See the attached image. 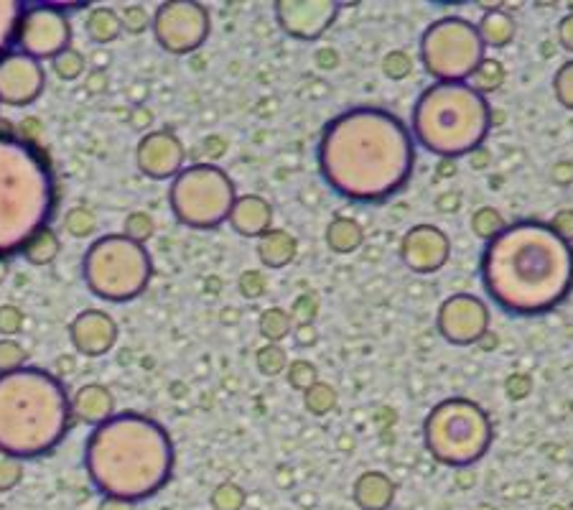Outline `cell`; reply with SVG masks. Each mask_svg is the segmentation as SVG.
Masks as SVG:
<instances>
[{
  "instance_id": "obj_1",
  "label": "cell",
  "mask_w": 573,
  "mask_h": 510,
  "mask_svg": "<svg viewBox=\"0 0 573 510\" xmlns=\"http://www.w3.org/2000/svg\"><path fill=\"white\" fill-rule=\"evenodd\" d=\"M416 143L408 125L382 108H352L329 120L319 141L324 182L354 202H382L411 182Z\"/></svg>"
},
{
  "instance_id": "obj_2",
  "label": "cell",
  "mask_w": 573,
  "mask_h": 510,
  "mask_svg": "<svg viewBox=\"0 0 573 510\" xmlns=\"http://www.w3.org/2000/svg\"><path fill=\"white\" fill-rule=\"evenodd\" d=\"M482 281L505 312H551L573 289V248L540 222L507 225L484 248Z\"/></svg>"
},
{
  "instance_id": "obj_3",
  "label": "cell",
  "mask_w": 573,
  "mask_h": 510,
  "mask_svg": "<svg viewBox=\"0 0 573 510\" xmlns=\"http://www.w3.org/2000/svg\"><path fill=\"white\" fill-rule=\"evenodd\" d=\"M85 465L105 498L141 500L166 488L174 472L169 431L141 414H115L87 439Z\"/></svg>"
},
{
  "instance_id": "obj_4",
  "label": "cell",
  "mask_w": 573,
  "mask_h": 510,
  "mask_svg": "<svg viewBox=\"0 0 573 510\" xmlns=\"http://www.w3.org/2000/svg\"><path fill=\"white\" fill-rule=\"evenodd\" d=\"M72 421V398L49 370L26 368L0 375V452L36 459L62 444Z\"/></svg>"
},
{
  "instance_id": "obj_5",
  "label": "cell",
  "mask_w": 573,
  "mask_h": 510,
  "mask_svg": "<svg viewBox=\"0 0 573 510\" xmlns=\"http://www.w3.org/2000/svg\"><path fill=\"white\" fill-rule=\"evenodd\" d=\"M57 207V184L34 143L0 133V258L21 253L49 227Z\"/></svg>"
},
{
  "instance_id": "obj_6",
  "label": "cell",
  "mask_w": 573,
  "mask_h": 510,
  "mask_svg": "<svg viewBox=\"0 0 573 510\" xmlns=\"http://www.w3.org/2000/svg\"><path fill=\"white\" fill-rule=\"evenodd\" d=\"M492 108L467 82H436L413 108V136L439 159L469 156L487 141Z\"/></svg>"
},
{
  "instance_id": "obj_7",
  "label": "cell",
  "mask_w": 573,
  "mask_h": 510,
  "mask_svg": "<svg viewBox=\"0 0 573 510\" xmlns=\"http://www.w3.org/2000/svg\"><path fill=\"white\" fill-rule=\"evenodd\" d=\"M423 439L436 462L467 467L479 462L492 447V421L479 403L469 398H446L426 416Z\"/></svg>"
},
{
  "instance_id": "obj_8",
  "label": "cell",
  "mask_w": 573,
  "mask_h": 510,
  "mask_svg": "<svg viewBox=\"0 0 573 510\" xmlns=\"http://www.w3.org/2000/svg\"><path fill=\"white\" fill-rule=\"evenodd\" d=\"M153 263L141 243L125 235H102L87 248L82 278L87 289L105 301H130L146 291Z\"/></svg>"
},
{
  "instance_id": "obj_9",
  "label": "cell",
  "mask_w": 573,
  "mask_h": 510,
  "mask_svg": "<svg viewBox=\"0 0 573 510\" xmlns=\"http://www.w3.org/2000/svg\"><path fill=\"white\" fill-rule=\"evenodd\" d=\"M169 199L176 220L197 230H212L230 217L237 194L220 166L194 164L174 176Z\"/></svg>"
},
{
  "instance_id": "obj_10",
  "label": "cell",
  "mask_w": 573,
  "mask_h": 510,
  "mask_svg": "<svg viewBox=\"0 0 573 510\" xmlns=\"http://www.w3.org/2000/svg\"><path fill=\"white\" fill-rule=\"evenodd\" d=\"M423 67L439 82H464L484 59V44L477 26L467 18L433 21L421 39Z\"/></svg>"
},
{
  "instance_id": "obj_11",
  "label": "cell",
  "mask_w": 573,
  "mask_h": 510,
  "mask_svg": "<svg viewBox=\"0 0 573 510\" xmlns=\"http://www.w3.org/2000/svg\"><path fill=\"white\" fill-rule=\"evenodd\" d=\"M72 41V26L59 6L49 3H36V6L23 8L16 26L18 51L29 54L34 59H54L62 51L69 49Z\"/></svg>"
},
{
  "instance_id": "obj_12",
  "label": "cell",
  "mask_w": 573,
  "mask_h": 510,
  "mask_svg": "<svg viewBox=\"0 0 573 510\" xmlns=\"http://www.w3.org/2000/svg\"><path fill=\"white\" fill-rule=\"evenodd\" d=\"M156 41L169 54H191L207 41L209 36V13L207 8L191 0H171L158 6L151 21Z\"/></svg>"
},
{
  "instance_id": "obj_13",
  "label": "cell",
  "mask_w": 573,
  "mask_h": 510,
  "mask_svg": "<svg viewBox=\"0 0 573 510\" xmlns=\"http://www.w3.org/2000/svg\"><path fill=\"white\" fill-rule=\"evenodd\" d=\"M439 332L451 345H474L489 332V309L479 296L456 294L441 304Z\"/></svg>"
},
{
  "instance_id": "obj_14",
  "label": "cell",
  "mask_w": 573,
  "mask_h": 510,
  "mask_svg": "<svg viewBox=\"0 0 573 510\" xmlns=\"http://www.w3.org/2000/svg\"><path fill=\"white\" fill-rule=\"evenodd\" d=\"M46 74L39 59L23 54V51H8L0 57V102L11 108H29L44 92Z\"/></svg>"
},
{
  "instance_id": "obj_15",
  "label": "cell",
  "mask_w": 573,
  "mask_h": 510,
  "mask_svg": "<svg viewBox=\"0 0 573 510\" xmlns=\"http://www.w3.org/2000/svg\"><path fill=\"white\" fill-rule=\"evenodd\" d=\"M342 6L334 0H278V26L288 36L301 41H314L337 21Z\"/></svg>"
},
{
  "instance_id": "obj_16",
  "label": "cell",
  "mask_w": 573,
  "mask_h": 510,
  "mask_svg": "<svg viewBox=\"0 0 573 510\" xmlns=\"http://www.w3.org/2000/svg\"><path fill=\"white\" fill-rule=\"evenodd\" d=\"M403 263L413 273H436L446 266L451 255L449 235L433 225H416L400 243Z\"/></svg>"
},
{
  "instance_id": "obj_17",
  "label": "cell",
  "mask_w": 573,
  "mask_h": 510,
  "mask_svg": "<svg viewBox=\"0 0 573 510\" xmlns=\"http://www.w3.org/2000/svg\"><path fill=\"white\" fill-rule=\"evenodd\" d=\"M184 143L171 131H151L141 138L135 148V161L138 169L148 179H174L184 169Z\"/></svg>"
},
{
  "instance_id": "obj_18",
  "label": "cell",
  "mask_w": 573,
  "mask_h": 510,
  "mask_svg": "<svg viewBox=\"0 0 573 510\" xmlns=\"http://www.w3.org/2000/svg\"><path fill=\"white\" fill-rule=\"evenodd\" d=\"M69 340L85 357H102L118 342V322L102 309H85L69 324Z\"/></svg>"
},
{
  "instance_id": "obj_19",
  "label": "cell",
  "mask_w": 573,
  "mask_h": 510,
  "mask_svg": "<svg viewBox=\"0 0 573 510\" xmlns=\"http://www.w3.org/2000/svg\"><path fill=\"white\" fill-rule=\"evenodd\" d=\"M227 222L242 238H260L273 225V207L268 199L258 197V194H245V197L235 199Z\"/></svg>"
},
{
  "instance_id": "obj_20",
  "label": "cell",
  "mask_w": 573,
  "mask_h": 510,
  "mask_svg": "<svg viewBox=\"0 0 573 510\" xmlns=\"http://www.w3.org/2000/svg\"><path fill=\"white\" fill-rule=\"evenodd\" d=\"M72 416L87 421V424L100 426L102 421L115 416V396L110 393V388L100 386V383H87L74 393Z\"/></svg>"
},
{
  "instance_id": "obj_21",
  "label": "cell",
  "mask_w": 573,
  "mask_h": 510,
  "mask_svg": "<svg viewBox=\"0 0 573 510\" xmlns=\"http://www.w3.org/2000/svg\"><path fill=\"white\" fill-rule=\"evenodd\" d=\"M352 498L360 510H388L395 500V482L385 472L367 470L354 482Z\"/></svg>"
},
{
  "instance_id": "obj_22",
  "label": "cell",
  "mask_w": 573,
  "mask_h": 510,
  "mask_svg": "<svg viewBox=\"0 0 573 510\" xmlns=\"http://www.w3.org/2000/svg\"><path fill=\"white\" fill-rule=\"evenodd\" d=\"M298 243L288 230H273L258 238V258L265 268H286L296 261Z\"/></svg>"
},
{
  "instance_id": "obj_23",
  "label": "cell",
  "mask_w": 573,
  "mask_h": 510,
  "mask_svg": "<svg viewBox=\"0 0 573 510\" xmlns=\"http://www.w3.org/2000/svg\"><path fill=\"white\" fill-rule=\"evenodd\" d=\"M477 34L484 46H489V49H502V46H507L515 39V18L507 11H502V8L487 11L482 16V21L477 23Z\"/></svg>"
},
{
  "instance_id": "obj_24",
  "label": "cell",
  "mask_w": 573,
  "mask_h": 510,
  "mask_svg": "<svg viewBox=\"0 0 573 510\" xmlns=\"http://www.w3.org/2000/svg\"><path fill=\"white\" fill-rule=\"evenodd\" d=\"M365 243V230L357 220L352 217H334L329 225H326V245L332 253L347 255L354 253Z\"/></svg>"
},
{
  "instance_id": "obj_25",
  "label": "cell",
  "mask_w": 573,
  "mask_h": 510,
  "mask_svg": "<svg viewBox=\"0 0 573 510\" xmlns=\"http://www.w3.org/2000/svg\"><path fill=\"white\" fill-rule=\"evenodd\" d=\"M87 36H90L95 44H110V41L118 39L123 34V23H120V13L113 8H95L87 16Z\"/></svg>"
},
{
  "instance_id": "obj_26",
  "label": "cell",
  "mask_w": 573,
  "mask_h": 510,
  "mask_svg": "<svg viewBox=\"0 0 573 510\" xmlns=\"http://www.w3.org/2000/svg\"><path fill=\"white\" fill-rule=\"evenodd\" d=\"M62 250V243H59V235L51 230V227H44L41 233H36L29 243L23 245L21 255L31 266H49L54 263V258Z\"/></svg>"
},
{
  "instance_id": "obj_27",
  "label": "cell",
  "mask_w": 573,
  "mask_h": 510,
  "mask_svg": "<svg viewBox=\"0 0 573 510\" xmlns=\"http://www.w3.org/2000/svg\"><path fill=\"white\" fill-rule=\"evenodd\" d=\"M505 80H507L505 64H502L500 59L484 57L482 62H479V67L469 74L467 85L472 87L474 92H479L482 97H487L492 95V92L500 90V87L505 85Z\"/></svg>"
},
{
  "instance_id": "obj_28",
  "label": "cell",
  "mask_w": 573,
  "mask_h": 510,
  "mask_svg": "<svg viewBox=\"0 0 573 510\" xmlns=\"http://www.w3.org/2000/svg\"><path fill=\"white\" fill-rule=\"evenodd\" d=\"M258 329L260 335L268 340V345H281V342L293 332L291 312H286L281 306H270V309H265V312L260 314Z\"/></svg>"
},
{
  "instance_id": "obj_29",
  "label": "cell",
  "mask_w": 573,
  "mask_h": 510,
  "mask_svg": "<svg viewBox=\"0 0 573 510\" xmlns=\"http://www.w3.org/2000/svg\"><path fill=\"white\" fill-rule=\"evenodd\" d=\"M23 13V3L18 0H0V57H6L16 41L18 18Z\"/></svg>"
},
{
  "instance_id": "obj_30",
  "label": "cell",
  "mask_w": 573,
  "mask_h": 510,
  "mask_svg": "<svg viewBox=\"0 0 573 510\" xmlns=\"http://www.w3.org/2000/svg\"><path fill=\"white\" fill-rule=\"evenodd\" d=\"M337 391H334V386H329V383H314V386L309 388V391H304V406L309 414L314 416H326L332 414L334 408H337Z\"/></svg>"
},
{
  "instance_id": "obj_31",
  "label": "cell",
  "mask_w": 573,
  "mask_h": 510,
  "mask_svg": "<svg viewBox=\"0 0 573 510\" xmlns=\"http://www.w3.org/2000/svg\"><path fill=\"white\" fill-rule=\"evenodd\" d=\"M505 227H507V222H505V217L500 215V210H497V207H479V210L472 215L474 235H477V238H482V240H487V243L492 238H497V235H500Z\"/></svg>"
},
{
  "instance_id": "obj_32",
  "label": "cell",
  "mask_w": 573,
  "mask_h": 510,
  "mask_svg": "<svg viewBox=\"0 0 573 510\" xmlns=\"http://www.w3.org/2000/svg\"><path fill=\"white\" fill-rule=\"evenodd\" d=\"M209 503H212L214 510H242L245 503H248V495L245 490L237 485V482H220L217 488L209 495Z\"/></svg>"
},
{
  "instance_id": "obj_33",
  "label": "cell",
  "mask_w": 573,
  "mask_h": 510,
  "mask_svg": "<svg viewBox=\"0 0 573 510\" xmlns=\"http://www.w3.org/2000/svg\"><path fill=\"white\" fill-rule=\"evenodd\" d=\"M51 67H54L59 80H67V82L79 80V77L85 74V57H82L77 49L69 46V49L62 51L59 57L51 59Z\"/></svg>"
},
{
  "instance_id": "obj_34",
  "label": "cell",
  "mask_w": 573,
  "mask_h": 510,
  "mask_svg": "<svg viewBox=\"0 0 573 510\" xmlns=\"http://www.w3.org/2000/svg\"><path fill=\"white\" fill-rule=\"evenodd\" d=\"M286 380L288 386L304 393L309 391L314 383H319V370H316V365L309 363V360H293L286 368Z\"/></svg>"
},
{
  "instance_id": "obj_35",
  "label": "cell",
  "mask_w": 573,
  "mask_h": 510,
  "mask_svg": "<svg viewBox=\"0 0 573 510\" xmlns=\"http://www.w3.org/2000/svg\"><path fill=\"white\" fill-rule=\"evenodd\" d=\"M255 360H258V370L263 375H281L283 370L288 368V355L286 350H283L281 345H263L258 350V355H255Z\"/></svg>"
},
{
  "instance_id": "obj_36",
  "label": "cell",
  "mask_w": 573,
  "mask_h": 510,
  "mask_svg": "<svg viewBox=\"0 0 573 510\" xmlns=\"http://www.w3.org/2000/svg\"><path fill=\"white\" fill-rule=\"evenodd\" d=\"M97 227V220L95 215H92V210H87V207H72V210L67 212V217H64V230H67L69 235H74V238H87V235L95 233Z\"/></svg>"
},
{
  "instance_id": "obj_37",
  "label": "cell",
  "mask_w": 573,
  "mask_h": 510,
  "mask_svg": "<svg viewBox=\"0 0 573 510\" xmlns=\"http://www.w3.org/2000/svg\"><path fill=\"white\" fill-rule=\"evenodd\" d=\"M156 233V222L148 212H130L128 220H125V238L135 240V243H146Z\"/></svg>"
},
{
  "instance_id": "obj_38",
  "label": "cell",
  "mask_w": 573,
  "mask_h": 510,
  "mask_svg": "<svg viewBox=\"0 0 573 510\" xmlns=\"http://www.w3.org/2000/svg\"><path fill=\"white\" fill-rule=\"evenodd\" d=\"M23 360H26V350L21 347V342L3 337V340H0V375L21 370Z\"/></svg>"
},
{
  "instance_id": "obj_39",
  "label": "cell",
  "mask_w": 573,
  "mask_h": 510,
  "mask_svg": "<svg viewBox=\"0 0 573 510\" xmlns=\"http://www.w3.org/2000/svg\"><path fill=\"white\" fill-rule=\"evenodd\" d=\"M319 317V296L314 291L309 294H301L291 306V319L293 324H314V319Z\"/></svg>"
},
{
  "instance_id": "obj_40",
  "label": "cell",
  "mask_w": 573,
  "mask_h": 510,
  "mask_svg": "<svg viewBox=\"0 0 573 510\" xmlns=\"http://www.w3.org/2000/svg\"><path fill=\"white\" fill-rule=\"evenodd\" d=\"M382 72L388 74L390 80H405L413 72V59L405 51H390L388 57L382 59Z\"/></svg>"
},
{
  "instance_id": "obj_41",
  "label": "cell",
  "mask_w": 573,
  "mask_h": 510,
  "mask_svg": "<svg viewBox=\"0 0 573 510\" xmlns=\"http://www.w3.org/2000/svg\"><path fill=\"white\" fill-rule=\"evenodd\" d=\"M23 465L21 459L11 457V454L0 452V493H8L21 482Z\"/></svg>"
},
{
  "instance_id": "obj_42",
  "label": "cell",
  "mask_w": 573,
  "mask_h": 510,
  "mask_svg": "<svg viewBox=\"0 0 573 510\" xmlns=\"http://www.w3.org/2000/svg\"><path fill=\"white\" fill-rule=\"evenodd\" d=\"M553 90H556V97L561 100L563 108L573 110V62H566L558 69L556 80H553Z\"/></svg>"
},
{
  "instance_id": "obj_43",
  "label": "cell",
  "mask_w": 573,
  "mask_h": 510,
  "mask_svg": "<svg viewBox=\"0 0 573 510\" xmlns=\"http://www.w3.org/2000/svg\"><path fill=\"white\" fill-rule=\"evenodd\" d=\"M23 329V312L13 304L0 306V335L13 340L16 335H21Z\"/></svg>"
},
{
  "instance_id": "obj_44",
  "label": "cell",
  "mask_w": 573,
  "mask_h": 510,
  "mask_svg": "<svg viewBox=\"0 0 573 510\" xmlns=\"http://www.w3.org/2000/svg\"><path fill=\"white\" fill-rule=\"evenodd\" d=\"M240 291L245 299L255 301L268 291V278L260 271H242L240 273Z\"/></svg>"
},
{
  "instance_id": "obj_45",
  "label": "cell",
  "mask_w": 573,
  "mask_h": 510,
  "mask_svg": "<svg viewBox=\"0 0 573 510\" xmlns=\"http://www.w3.org/2000/svg\"><path fill=\"white\" fill-rule=\"evenodd\" d=\"M120 23H123V31H128V34H141V31H146L151 18H148L143 6H128L120 13Z\"/></svg>"
},
{
  "instance_id": "obj_46",
  "label": "cell",
  "mask_w": 573,
  "mask_h": 510,
  "mask_svg": "<svg viewBox=\"0 0 573 510\" xmlns=\"http://www.w3.org/2000/svg\"><path fill=\"white\" fill-rule=\"evenodd\" d=\"M505 391L510 401H525V398L530 396V391H533V380L525 373H512L505 383Z\"/></svg>"
},
{
  "instance_id": "obj_47",
  "label": "cell",
  "mask_w": 573,
  "mask_h": 510,
  "mask_svg": "<svg viewBox=\"0 0 573 510\" xmlns=\"http://www.w3.org/2000/svg\"><path fill=\"white\" fill-rule=\"evenodd\" d=\"M548 227H551L553 233H556L561 240H566V243H573V210L558 212Z\"/></svg>"
},
{
  "instance_id": "obj_48",
  "label": "cell",
  "mask_w": 573,
  "mask_h": 510,
  "mask_svg": "<svg viewBox=\"0 0 573 510\" xmlns=\"http://www.w3.org/2000/svg\"><path fill=\"white\" fill-rule=\"evenodd\" d=\"M558 41H561L563 49L573 51V13H568V16L561 18V23H558Z\"/></svg>"
},
{
  "instance_id": "obj_49",
  "label": "cell",
  "mask_w": 573,
  "mask_h": 510,
  "mask_svg": "<svg viewBox=\"0 0 573 510\" xmlns=\"http://www.w3.org/2000/svg\"><path fill=\"white\" fill-rule=\"evenodd\" d=\"M316 327L314 324H298L296 327V342L298 345H314L316 342Z\"/></svg>"
},
{
  "instance_id": "obj_50",
  "label": "cell",
  "mask_w": 573,
  "mask_h": 510,
  "mask_svg": "<svg viewBox=\"0 0 573 510\" xmlns=\"http://www.w3.org/2000/svg\"><path fill=\"white\" fill-rule=\"evenodd\" d=\"M100 510H138V503H130V500L120 498H105L100 503Z\"/></svg>"
},
{
  "instance_id": "obj_51",
  "label": "cell",
  "mask_w": 573,
  "mask_h": 510,
  "mask_svg": "<svg viewBox=\"0 0 573 510\" xmlns=\"http://www.w3.org/2000/svg\"><path fill=\"white\" fill-rule=\"evenodd\" d=\"M316 62H319V67H326V69H332V67H337V51L334 49H321L319 51V57H316Z\"/></svg>"
},
{
  "instance_id": "obj_52",
  "label": "cell",
  "mask_w": 573,
  "mask_h": 510,
  "mask_svg": "<svg viewBox=\"0 0 573 510\" xmlns=\"http://www.w3.org/2000/svg\"><path fill=\"white\" fill-rule=\"evenodd\" d=\"M459 204H461L459 194H456V192L444 194V197L439 199V210H459Z\"/></svg>"
},
{
  "instance_id": "obj_53",
  "label": "cell",
  "mask_w": 573,
  "mask_h": 510,
  "mask_svg": "<svg viewBox=\"0 0 573 510\" xmlns=\"http://www.w3.org/2000/svg\"><path fill=\"white\" fill-rule=\"evenodd\" d=\"M469 159H472L474 169H484V164H489V153L484 148H477L474 153H469Z\"/></svg>"
},
{
  "instance_id": "obj_54",
  "label": "cell",
  "mask_w": 573,
  "mask_h": 510,
  "mask_svg": "<svg viewBox=\"0 0 573 510\" xmlns=\"http://www.w3.org/2000/svg\"><path fill=\"white\" fill-rule=\"evenodd\" d=\"M439 171H441V176H454V174H456V166H454V161H451V159H441V164H439Z\"/></svg>"
},
{
  "instance_id": "obj_55",
  "label": "cell",
  "mask_w": 573,
  "mask_h": 510,
  "mask_svg": "<svg viewBox=\"0 0 573 510\" xmlns=\"http://www.w3.org/2000/svg\"><path fill=\"white\" fill-rule=\"evenodd\" d=\"M6 276H8V263L6 258H0V284L6 281Z\"/></svg>"
}]
</instances>
